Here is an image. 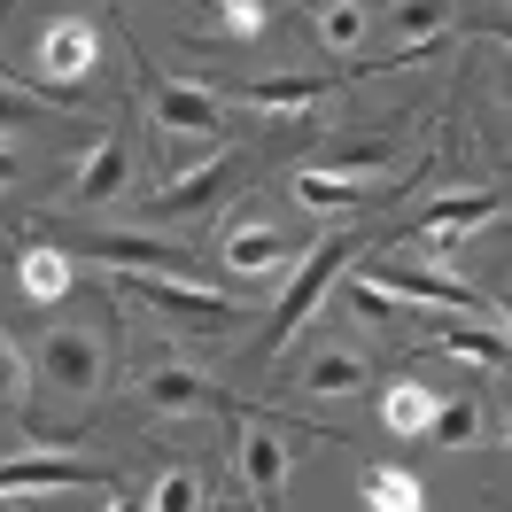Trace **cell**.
Returning <instances> with one entry per match:
<instances>
[{"instance_id": "6da1fadb", "label": "cell", "mask_w": 512, "mask_h": 512, "mask_svg": "<svg viewBox=\"0 0 512 512\" xmlns=\"http://www.w3.org/2000/svg\"><path fill=\"white\" fill-rule=\"evenodd\" d=\"M218 412L233 419V474L249 489V505L288 512V435H280V419L241 404V396H218Z\"/></svg>"}, {"instance_id": "7a4b0ae2", "label": "cell", "mask_w": 512, "mask_h": 512, "mask_svg": "<svg viewBox=\"0 0 512 512\" xmlns=\"http://www.w3.org/2000/svg\"><path fill=\"white\" fill-rule=\"evenodd\" d=\"M357 249H365L357 233H326L319 249H311V256H303V264L288 272V288H280V303H272V319H264V342H272V350H280L288 334H303V319L319 311V295L334 288V272H342V264H357Z\"/></svg>"}, {"instance_id": "3957f363", "label": "cell", "mask_w": 512, "mask_h": 512, "mask_svg": "<svg viewBox=\"0 0 512 512\" xmlns=\"http://www.w3.org/2000/svg\"><path fill=\"white\" fill-rule=\"evenodd\" d=\"M140 101H148V117H156L163 140H218V94L210 86H194V78H156V70H140Z\"/></svg>"}, {"instance_id": "277c9868", "label": "cell", "mask_w": 512, "mask_h": 512, "mask_svg": "<svg viewBox=\"0 0 512 512\" xmlns=\"http://www.w3.org/2000/svg\"><path fill=\"white\" fill-rule=\"evenodd\" d=\"M101 373H109L101 334H86V326H47V342H39V381L55 388V396L86 404V396L101 388Z\"/></svg>"}, {"instance_id": "5b68a950", "label": "cell", "mask_w": 512, "mask_h": 512, "mask_svg": "<svg viewBox=\"0 0 512 512\" xmlns=\"http://www.w3.org/2000/svg\"><path fill=\"white\" fill-rule=\"evenodd\" d=\"M125 295H132V303H156L163 319H179V326H233V319H241L225 295L194 288V280H163V272H132Z\"/></svg>"}, {"instance_id": "8992f818", "label": "cell", "mask_w": 512, "mask_h": 512, "mask_svg": "<svg viewBox=\"0 0 512 512\" xmlns=\"http://www.w3.org/2000/svg\"><path fill=\"white\" fill-rule=\"evenodd\" d=\"M357 280L388 288L396 303H435V311H450V319H481V295L466 288V280H450V272H419V264H373V272H357Z\"/></svg>"}, {"instance_id": "52a82bcc", "label": "cell", "mask_w": 512, "mask_h": 512, "mask_svg": "<svg viewBox=\"0 0 512 512\" xmlns=\"http://www.w3.org/2000/svg\"><path fill=\"white\" fill-rule=\"evenodd\" d=\"M86 481L125 489L101 458H0V497H32V489H86Z\"/></svg>"}, {"instance_id": "ba28073f", "label": "cell", "mask_w": 512, "mask_h": 512, "mask_svg": "<svg viewBox=\"0 0 512 512\" xmlns=\"http://www.w3.org/2000/svg\"><path fill=\"white\" fill-rule=\"evenodd\" d=\"M497 210H505V202H497V194H481V187H474V194H435V202H419L396 233H404V241H458V233L489 225Z\"/></svg>"}, {"instance_id": "9c48e42d", "label": "cell", "mask_w": 512, "mask_h": 512, "mask_svg": "<svg viewBox=\"0 0 512 512\" xmlns=\"http://www.w3.org/2000/svg\"><path fill=\"white\" fill-rule=\"evenodd\" d=\"M225 388L210 381V373H194V365H148L140 373V404L156 419H187V412H218Z\"/></svg>"}, {"instance_id": "30bf717a", "label": "cell", "mask_w": 512, "mask_h": 512, "mask_svg": "<svg viewBox=\"0 0 512 512\" xmlns=\"http://www.w3.org/2000/svg\"><path fill=\"white\" fill-rule=\"evenodd\" d=\"M125 179H132V156H125V140H117V132H101V140H94V156L78 163V179H70L63 210H101L109 194H125Z\"/></svg>"}, {"instance_id": "8fae6325", "label": "cell", "mask_w": 512, "mask_h": 512, "mask_svg": "<svg viewBox=\"0 0 512 512\" xmlns=\"http://www.w3.org/2000/svg\"><path fill=\"white\" fill-rule=\"evenodd\" d=\"M381 32L396 39V55H388V63H419V55L450 32V0H388Z\"/></svg>"}, {"instance_id": "7c38bea8", "label": "cell", "mask_w": 512, "mask_h": 512, "mask_svg": "<svg viewBox=\"0 0 512 512\" xmlns=\"http://www.w3.org/2000/svg\"><path fill=\"white\" fill-rule=\"evenodd\" d=\"M218 256H225V272H241V280H256V272H280V264H303V256H295V241L280 233V225H233Z\"/></svg>"}, {"instance_id": "4fadbf2b", "label": "cell", "mask_w": 512, "mask_h": 512, "mask_svg": "<svg viewBox=\"0 0 512 512\" xmlns=\"http://www.w3.org/2000/svg\"><path fill=\"white\" fill-rule=\"evenodd\" d=\"M94 256H109V264H132V272H163V280H194V256L171 249V241H156V233H101Z\"/></svg>"}, {"instance_id": "5bb4252c", "label": "cell", "mask_w": 512, "mask_h": 512, "mask_svg": "<svg viewBox=\"0 0 512 512\" xmlns=\"http://www.w3.org/2000/svg\"><path fill=\"white\" fill-rule=\"evenodd\" d=\"M94 55H101V39H94V24H47V39H39V70H47V86H70V78H86L94 70Z\"/></svg>"}, {"instance_id": "9a60e30c", "label": "cell", "mask_w": 512, "mask_h": 512, "mask_svg": "<svg viewBox=\"0 0 512 512\" xmlns=\"http://www.w3.org/2000/svg\"><path fill=\"white\" fill-rule=\"evenodd\" d=\"M435 350L443 357H474L481 373H497V365H512V334L489 319H450L443 334H435Z\"/></svg>"}, {"instance_id": "2e32d148", "label": "cell", "mask_w": 512, "mask_h": 512, "mask_svg": "<svg viewBox=\"0 0 512 512\" xmlns=\"http://www.w3.org/2000/svg\"><path fill=\"white\" fill-rule=\"evenodd\" d=\"M225 187H233V163H225V156H210L202 171L171 179V187L156 194V210H148V218H187V210H210V202H218Z\"/></svg>"}, {"instance_id": "e0dca14e", "label": "cell", "mask_w": 512, "mask_h": 512, "mask_svg": "<svg viewBox=\"0 0 512 512\" xmlns=\"http://www.w3.org/2000/svg\"><path fill=\"white\" fill-rule=\"evenodd\" d=\"M435 404H443V396L427 381H388L381 388V427L388 435H427V427H435Z\"/></svg>"}, {"instance_id": "ac0fdd59", "label": "cell", "mask_w": 512, "mask_h": 512, "mask_svg": "<svg viewBox=\"0 0 512 512\" xmlns=\"http://www.w3.org/2000/svg\"><path fill=\"white\" fill-rule=\"evenodd\" d=\"M365 381H373V365L357 350H319L303 365V396H357Z\"/></svg>"}, {"instance_id": "d6986e66", "label": "cell", "mask_w": 512, "mask_h": 512, "mask_svg": "<svg viewBox=\"0 0 512 512\" xmlns=\"http://www.w3.org/2000/svg\"><path fill=\"white\" fill-rule=\"evenodd\" d=\"M16 288L32 295V303H63V295H70V256L47 249V241L24 249V256H16Z\"/></svg>"}, {"instance_id": "ffe728a7", "label": "cell", "mask_w": 512, "mask_h": 512, "mask_svg": "<svg viewBox=\"0 0 512 512\" xmlns=\"http://www.w3.org/2000/svg\"><path fill=\"white\" fill-rule=\"evenodd\" d=\"M357 489H365V512H419V481L404 466H365Z\"/></svg>"}, {"instance_id": "44dd1931", "label": "cell", "mask_w": 512, "mask_h": 512, "mask_svg": "<svg viewBox=\"0 0 512 512\" xmlns=\"http://www.w3.org/2000/svg\"><path fill=\"white\" fill-rule=\"evenodd\" d=\"M396 148L381 140H350V148H319V163H303V171H326V179H365V171H388Z\"/></svg>"}, {"instance_id": "7402d4cb", "label": "cell", "mask_w": 512, "mask_h": 512, "mask_svg": "<svg viewBox=\"0 0 512 512\" xmlns=\"http://www.w3.org/2000/svg\"><path fill=\"white\" fill-rule=\"evenodd\" d=\"M427 443H443V450L481 443V404H474V396H443V404H435V427H427Z\"/></svg>"}, {"instance_id": "603a6c76", "label": "cell", "mask_w": 512, "mask_h": 512, "mask_svg": "<svg viewBox=\"0 0 512 512\" xmlns=\"http://www.w3.org/2000/svg\"><path fill=\"white\" fill-rule=\"evenodd\" d=\"M233 94L256 101V109H311L326 94V78H256V86H233Z\"/></svg>"}, {"instance_id": "cb8c5ba5", "label": "cell", "mask_w": 512, "mask_h": 512, "mask_svg": "<svg viewBox=\"0 0 512 512\" xmlns=\"http://www.w3.org/2000/svg\"><path fill=\"white\" fill-rule=\"evenodd\" d=\"M295 202H311V210H357L365 194L350 179H326V171H295Z\"/></svg>"}, {"instance_id": "d4e9b609", "label": "cell", "mask_w": 512, "mask_h": 512, "mask_svg": "<svg viewBox=\"0 0 512 512\" xmlns=\"http://www.w3.org/2000/svg\"><path fill=\"white\" fill-rule=\"evenodd\" d=\"M148 512H202V481H194L187 466H171V474L148 489Z\"/></svg>"}, {"instance_id": "484cf974", "label": "cell", "mask_w": 512, "mask_h": 512, "mask_svg": "<svg viewBox=\"0 0 512 512\" xmlns=\"http://www.w3.org/2000/svg\"><path fill=\"white\" fill-rule=\"evenodd\" d=\"M319 39H326V47H357V39H365L357 0H326V8H319Z\"/></svg>"}, {"instance_id": "4316f807", "label": "cell", "mask_w": 512, "mask_h": 512, "mask_svg": "<svg viewBox=\"0 0 512 512\" xmlns=\"http://www.w3.org/2000/svg\"><path fill=\"white\" fill-rule=\"evenodd\" d=\"M264 24H272V16H264V0H218V32L225 39H256Z\"/></svg>"}, {"instance_id": "83f0119b", "label": "cell", "mask_w": 512, "mask_h": 512, "mask_svg": "<svg viewBox=\"0 0 512 512\" xmlns=\"http://www.w3.org/2000/svg\"><path fill=\"white\" fill-rule=\"evenodd\" d=\"M24 381H32V365H24V350L0 334V404H24Z\"/></svg>"}, {"instance_id": "f1b7e54d", "label": "cell", "mask_w": 512, "mask_h": 512, "mask_svg": "<svg viewBox=\"0 0 512 512\" xmlns=\"http://www.w3.org/2000/svg\"><path fill=\"white\" fill-rule=\"evenodd\" d=\"M350 303H357V311H365L373 326H396V319H404V311H396V295H388V288H373V280H357V288H350Z\"/></svg>"}, {"instance_id": "f546056e", "label": "cell", "mask_w": 512, "mask_h": 512, "mask_svg": "<svg viewBox=\"0 0 512 512\" xmlns=\"http://www.w3.org/2000/svg\"><path fill=\"white\" fill-rule=\"evenodd\" d=\"M24 125V94H8V86H0V132H16Z\"/></svg>"}, {"instance_id": "4dcf8cb0", "label": "cell", "mask_w": 512, "mask_h": 512, "mask_svg": "<svg viewBox=\"0 0 512 512\" xmlns=\"http://www.w3.org/2000/svg\"><path fill=\"white\" fill-rule=\"evenodd\" d=\"M109 512H148V489H132V481H125V489H117V505H109Z\"/></svg>"}, {"instance_id": "1f68e13d", "label": "cell", "mask_w": 512, "mask_h": 512, "mask_svg": "<svg viewBox=\"0 0 512 512\" xmlns=\"http://www.w3.org/2000/svg\"><path fill=\"white\" fill-rule=\"evenodd\" d=\"M474 32H489V39H497V47L512 55V24H474Z\"/></svg>"}, {"instance_id": "d6a6232c", "label": "cell", "mask_w": 512, "mask_h": 512, "mask_svg": "<svg viewBox=\"0 0 512 512\" xmlns=\"http://www.w3.org/2000/svg\"><path fill=\"white\" fill-rule=\"evenodd\" d=\"M8 179H16V156H8V148H0V187H8Z\"/></svg>"}, {"instance_id": "836d02e7", "label": "cell", "mask_w": 512, "mask_h": 512, "mask_svg": "<svg viewBox=\"0 0 512 512\" xmlns=\"http://www.w3.org/2000/svg\"><path fill=\"white\" fill-rule=\"evenodd\" d=\"M16 256H24V249H8V241H0V264H8V272H16Z\"/></svg>"}, {"instance_id": "e575fe53", "label": "cell", "mask_w": 512, "mask_h": 512, "mask_svg": "<svg viewBox=\"0 0 512 512\" xmlns=\"http://www.w3.org/2000/svg\"><path fill=\"white\" fill-rule=\"evenodd\" d=\"M497 94H505V101H512V55H505V86H497Z\"/></svg>"}, {"instance_id": "d590c367", "label": "cell", "mask_w": 512, "mask_h": 512, "mask_svg": "<svg viewBox=\"0 0 512 512\" xmlns=\"http://www.w3.org/2000/svg\"><path fill=\"white\" fill-rule=\"evenodd\" d=\"M505 334H512V288H505Z\"/></svg>"}, {"instance_id": "8d00e7d4", "label": "cell", "mask_w": 512, "mask_h": 512, "mask_svg": "<svg viewBox=\"0 0 512 512\" xmlns=\"http://www.w3.org/2000/svg\"><path fill=\"white\" fill-rule=\"evenodd\" d=\"M0 512H32V505H8V497H0Z\"/></svg>"}, {"instance_id": "74e56055", "label": "cell", "mask_w": 512, "mask_h": 512, "mask_svg": "<svg viewBox=\"0 0 512 512\" xmlns=\"http://www.w3.org/2000/svg\"><path fill=\"white\" fill-rule=\"evenodd\" d=\"M0 86H8V63H0Z\"/></svg>"}, {"instance_id": "f35d334b", "label": "cell", "mask_w": 512, "mask_h": 512, "mask_svg": "<svg viewBox=\"0 0 512 512\" xmlns=\"http://www.w3.org/2000/svg\"><path fill=\"white\" fill-rule=\"evenodd\" d=\"M505 450H512V427H505Z\"/></svg>"}, {"instance_id": "ab89813d", "label": "cell", "mask_w": 512, "mask_h": 512, "mask_svg": "<svg viewBox=\"0 0 512 512\" xmlns=\"http://www.w3.org/2000/svg\"><path fill=\"white\" fill-rule=\"evenodd\" d=\"M0 8H8V0H0Z\"/></svg>"}, {"instance_id": "60d3db41", "label": "cell", "mask_w": 512, "mask_h": 512, "mask_svg": "<svg viewBox=\"0 0 512 512\" xmlns=\"http://www.w3.org/2000/svg\"><path fill=\"white\" fill-rule=\"evenodd\" d=\"M319 8H326V0H319Z\"/></svg>"}]
</instances>
